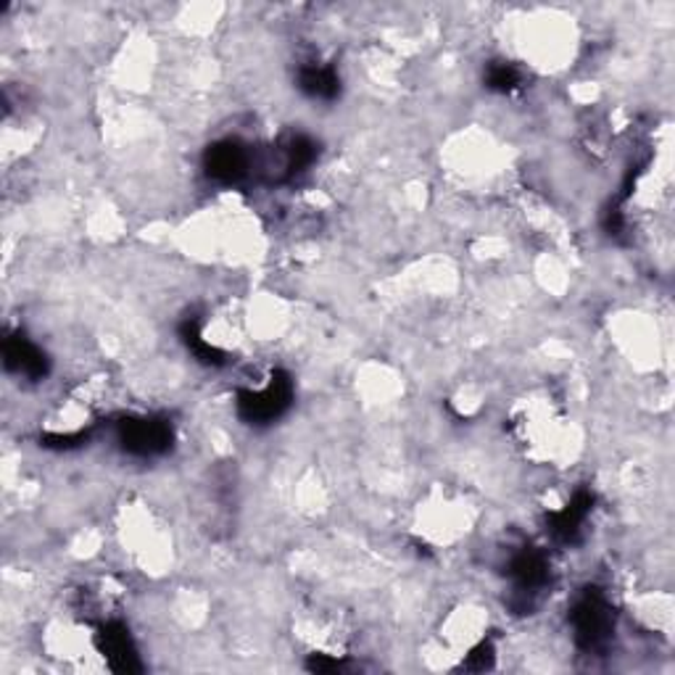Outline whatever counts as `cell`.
<instances>
[{
  "mask_svg": "<svg viewBox=\"0 0 675 675\" xmlns=\"http://www.w3.org/2000/svg\"><path fill=\"white\" fill-rule=\"evenodd\" d=\"M98 652L104 654V660L114 673H140V657L135 650V641L129 636V631L122 623H106L104 629L95 636Z\"/></svg>",
  "mask_w": 675,
  "mask_h": 675,
  "instance_id": "obj_5",
  "label": "cell"
},
{
  "mask_svg": "<svg viewBox=\"0 0 675 675\" xmlns=\"http://www.w3.org/2000/svg\"><path fill=\"white\" fill-rule=\"evenodd\" d=\"M491 665H494V650H491V644H481L477 650L467 654V663H465L467 671L483 673V671H488Z\"/></svg>",
  "mask_w": 675,
  "mask_h": 675,
  "instance_id": "obj_12",
  "label": "cell"
},
{
  "mask_svg": "<svg viewBox=\"0 0 675 675\" xmlns=\"http://www.w3.org/2000/svg\"><path fill=\"white\" fill-rule=\"evenodd\" d=\"M293 401V383L285 372H275L270 383L238 397V414L249 425H270L288 412Z\"/></svg>",
  "mask_w": 675,
  "mask_h": 675,
  "instance_id": "obj_2",
  "label": "cell"
},
{
  "mask_svg": "<svg viewBox=\"0 0 675 675\" xmlns=\"http://www.w3.org/2000/svg\"><path fill=\"white\" fill-rule=\"evenodd\" d=\"M180 336H182V340H186L190 354H193V357L199 359L201 365H209V367L224 365V354L217 349V346H211L209 340H203L201 327H199V323H196V319H186V323H182Z\"/></svg>",
  "mask_w": 675,
  "mask_h": 675,
  "instance_id": "obj_10",
  "label": "cell"
},
{
  "mask_svg": "<svg viewBox=\"0 0 675 675\" xmlns=\"http://www.w3.org/2000/svg\"><path fill=\"white\" fill-rule=\"evenodd\" d=\"M570 623L572 631H576V644L581 646L583 652L591 654L604 652L612 639V631H615L612 607L599 589H586L583 594L578 597V602L570 612Z\"/></svg>",
  "mask_w": 675,
  "mask_h": 675,
  "instance_id": "obj_1",
  "label": "cell"
},
{
  "mask_svg": "<svg viewBox=\"0 0 675 675\" xmlns=\"http://www.w3.org/2000/svg\"><path fill=\"white\" fill-rule=\"evenodd\" d=\"M507 576L515 586V597L523 599V604L530 610L536 597L541 594L549 583V559L538 549H523L509 559Z\"/></svg>",
  "mask_w": 675,
  "mask_h": 675,
  "instance_id": "obj_4",
  "label": "cell"
},
{
  "mask_svg": "<svg viewBox=\"0 0 675 675\" xmlns=\"http://www.w3.org/2000/svg\"><path fill=\"white\" fill-rule=\"evenodd\" d=\"M298 87L315 101H336L340 95V77L336 66L312 61L298 72Z\"/></svg>",
  "mask_w": 675,
  "mask_h": 675,
  "instance_id": "obj_9",
  "label": "cell"
},
{
  "mask_svg": "<svg viewBox=\"0 0 675 675\" xmlns=\"http://www.w3.org/2000/svg\"><path fill=\"white\" fill-rule=\"evenodd\" d=\"M591 507H594V496H591L589 491H578L568 507L549 515V534L555 536L559 544H576L583 534V525L589 520Z\"/></svg>",
  "mask_w": 675,
  "mask_h": 675,
  "instance_id": "obj_7",
  "label": "cell"
},
{
  "mask_svg": "<svg viewBox=\"0 0 675 675\" xmlns=\"http://www.w3.org/2000/svg\"><path fill=\"white\" fill-rule=\"evenodd\" d=\"M117 441L127 454L151 460L161 456L172 449L175 433L167 420L159 418H129L117 425Z\"/></svg>",
  "mask_w": 675,
  "mask_h": 675,
  "instance_id": "obj_3",
  "label": "cell"
},
{
  "mask_svg": "<svg viewBox=\"0 0 675 675\" xmlns=\"http://www.w3.org/2000/svg\"><path fill=\"white\" fill-rule=\"evenodd\" d=\"M203 169L217 182H238L241 177L249 175L251 156L233 140L214 143L207 156H203Z\"/></svg>",
  "mask_w": 675,
  "mask_h": 675,
  "instance_id": "obj_6",
  "label": "cell"
},
{
  "mask_svg": "<svg viewBox=\"0 0 675 675\" xmlns=\"http://www.w3.org/2000/svg\"><path fill=\"white\" fill-rule=\"evenodd\" d=\"M3 361L6 367H9V372L22 375L27 380H43L48 375L45 354L40 351L30 338H24L22 333L6 338Z\"/></svg>",
  "mask_w": 675,
  "mask_h": 675,
  "instance_id": "obj_8",
  "label": "cell"
},
{
  "mask_svg": "<svg viewBox=\"0 0 675 675\" xmlns=\"http://www.w3.org/2000/svg\"><path fill=\"white\" fill-rule=\"evenodd\" d=\"M520 72H517L513 64H504V61L491 64L486 74V85L496 93H513L515 87H520Z\"/></svg>",
  "mask_w": 675,
  "mask_h": 675,
  "instance_id": "obj_11",
  "label": "cell"
}]
</instances>
